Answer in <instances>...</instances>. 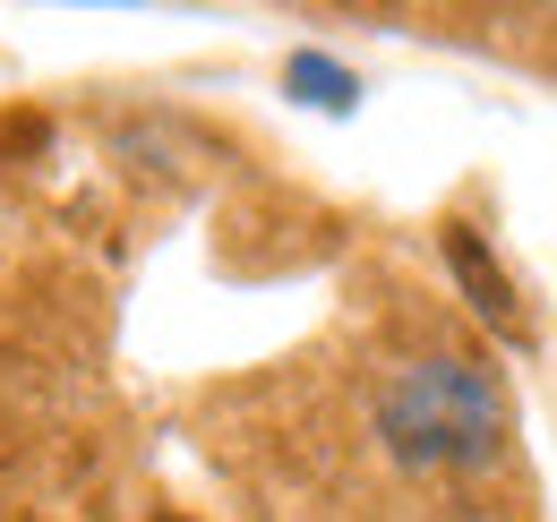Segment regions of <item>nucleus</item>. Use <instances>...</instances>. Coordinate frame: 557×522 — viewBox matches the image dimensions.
I'll use <instances>...</instances> for the list:
<instances>
[{
    "mask_svg": "<svg viewBox=\"0 0 557 522\" xmlns=\"http://www.w3.org/2000/svg\"><path fill=\"white\" fill-rule=\"evenodd\" d=\"M154 522H189V514H154Z\"/></svg>",
    "mask_w": 557,
    "mask_h": 522,
    "instance_id": "obj_4",
    "label": "nucleus"
},
{
    "mask_svg": "<svg viewBox=\"0 0 557 522\" xmlns=\"http://www.w3.org/2000/svg\"><path fill=\"white\" fill-rule=\"evenodd\" d=\"M292 95H300V103H318V112H351V103H360L351 69L326 61V52H292Z\"/></svg>",
    "mask_w": 557,
    "mask_h": 522,
    "instance_id": "obj_3",
    "label": "nucleus"
},
{
    "mask_svg": "<svg viewBox=\"0 0 557 522\" xmlns=\"http://www.w3.org/2000/svg\"><path fill=\"white\" fill-rule=\"evenodd\" d=\"M377 437L395 462H481L506 437V394L481 360H412L377 402Z\"/></svg>",
    "mask_w": 557,
    "mask_h": 522,
    "instance_id": "obj_1",
    "label": "nucleus"
},
{
    "mask_svg": "<svg viewBox=\"0 0 557 522\" xmlns=\"http://www.w3.org/2000/svg\"><path fill=\"white\" fill-rule=\"evenodd\" d=\"M437 249H446V274L463 283V300H472V318H481L497 343H515V351H532V309H523V291H515V274L488 258V240L472 223H446L437 232Z\"/></svg>",
    "mask_w": 557,
    "mask_h": 522,
    "instance_id": "obj_2",
    "label": "nucleus"
}]
</instances>
